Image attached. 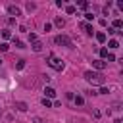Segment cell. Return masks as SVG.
<instances>
[{
    "label": "cell",
    "instance_id": "7402d4cb",
    "mask_svg": "<svg viewBox=\"0 0 123 123\" xmlns=\"http://www.w3.org/2000/svg\"><path fill=\"white\" fill-rule=\"evenodd\" d=\"M12 38H13V44H15V48H25V44H23L19 38H15V37H12Z\"/></svg>",
    "mask_w": 123,
    "mask_h": 123
},
{
    "label": "cell",
    "instance_id": "2e32d148",
    "mask_svg": "<svg viewBox=\"0 0 123 123\" xmlns=\"http://www.w3.org/2000/svg\"><path fill=\"white\" fill-rule=\"evenodd\" d=\"M83 15H85V23H90V21L94 19V13H92V12H85Z\"/></svg>",
    "mask_w": 123,
    "mask_h": 123
},
{
    "label": "cell",
    "instance_id": "3957f363",
    "mask_svg": "<svg viewBox=\"0 0 123 123\" xmlns=\"http://www.w3.org/2000/svg\"><path fill=\"white\" fill-rule=\"evenodd\" d=\"M54 42L58 46H65V48H73V40L67 37V35H56L54 37Z\"/></svg>",
    "mask_w": 123,
    "mask_h": 123
},
{
    "label": "cell",
    "instance_id": "8992f818",
    "mask_svg": "<svg viewBox=\"0 0 123 123\" xmlns=\"http://www.w3.org/2000/svg\"><path fill=\"white\" fill-rule=\"evenodd\" d=\"M106 62L104 60H100V58H96V60H92V67L96 69V71H102V69H106Z\"/></svg>",
    "mask_w": 123,
    "mask_h": 123
},
{
    "label": "cell",
    "instance_id": "484cf974",
    "mask_svg": "<svg viewBox=\"0 0 123 123\" xmlns=\"http://www.w3.org/2000/svg\"><path fill=\"white\" fill-rule=\"evenodd\" d=\"M50 31H52V23L46 21V23H44V33H50Z\"/></svg>",
    "mask_w": 123,
    "mask_h": 123
},
{
    "label": "cell",
    "instance_id": "d6a6232c",
    "mask_svg": "<svg viewBox=\"0 0 123 123\" xmlns=\"http://www.w3.org/2000/svg\"><path fill=\"white\" fill-rule=\"evenodd\" d=\"M8 25L13 27V25H15V19H13V17H8Z\"/></svg>",
    "mask_w": 123,
    "mask_h": 123
},
{
    "label": "cell",
    "instance_id": "e575fe53",
    "mask_svg": "<svg viewBox=\"0 0 123 123\" xmlns=\"http://www.w3.org/2000/svg\"><path fill=\"white\" fill-rule=\"evenodd\" d=\"M100 25H102V27H108V21H106V19L102 17V19H100Z\"/></svg>",
    "mask_w": 123,
    "mask_h": 123
},
{
    "label": "cell",
    "instance_id": "d4e9b609",
    "mask_svg": "<svg viewBox=\"0 0 123 123\" xmlns=\"http://www.w3.org/2000/svg\"><path fill=\"white\" fill-rule=\"evenodd\" d=\"M31 123H44V121H42V117L35 115V117H31Z\"/></svg>",
    "mask_w": 123,
    "mask_h": 123
},
{
    "label": "cell",
    "instance_id": "277c9868",
    "mask_svg": "<svg viewBox=\"0 0 123 123\" xmlns=\"http://www.w3.org/2000/svg\"><path fill=\"white\" fill-rule=\"evenodd\" d=\"M6 12H8V15H12L13 19H15V17H19V15H23L21 8H19V6H15V4H8V6H6Z\"/></svg>",
    "mask_w": 123,
    "mask_h": 123
},
{
    "label": "cell",
    "instance_id": "6da1fadb",
    "mask_svg": "<svg viewBox=\"0 0 123 123\" xmlns=\"http://www.w3.org/2000/svg\"><path fill=\"white\" fill-rule=\"evenodd\" d=\"M85 81L90 83L92 86H104L106 77H104L100 71H85Z\"/></svg>",
    "mask_w": 123,
    "mask_h": 123
},
{
    "label": "cell",
    "instance_id": "9a60e30c",
    "mask_svg": "<svg viewBox=\"0 0 123 123\" xmlns=\"http://www.w3.org/2000/svg\"><path fill=\"white\" fill-rule=\"evenodd\" d=\"M54 25H56L58 29H63V27H65V19H63V17H56V19H54Z\"/></svg>",
    "mask_w": 123,
    "mask_h": 123
},
{
    "label": "cell",
    "instance_id": "d6986e66",
    "mask_svg": "<svg viewBox=\"0 0 123 123\" xmlns=\"http://www.w3.org/2000/svg\"><path fill=\"white\" fill-rule=\"evenodd\" d=\"M75 8H81V10H88V8H90V4H88V2H77V6H75Z\"/></svg>",
    "mask_w": 123,
    "mask_h": 123
},
{
    "label": "cell",
    "instance_id": "1f68e13d",
    "mask_svg": "<svg viewBox=\"0 0 123 123\" xmlns=\"http://www.w3.org/2000/svg\"><path fill=\"white\" fill-rule=\"evenodd\" d=\"M108 33H110V35H117V33H121V31H115L113 27H108Z\"/></svg>",
    "mask_w": 123,
    "mask_h": 123
},
{
    "label": "cell",
    "instance_id": "5bb4252c",
    "mask_svg": "<svg viewBox=\"0 0 123 123\" xmlns=\"http://www.w3.org/2000/svg\"><path fill=\"white\" fill-rule=\"evenodd\" d=\"M108 48H110V50H117V48H119V40L110 38V40H108Z\"/></svg>",
    "mask_w": 123,
    "mask_h": 123
},
{
    "label": "cell",
    "instance_id": "30bf717a",
    "mask_svg": "<svg viewBox=\"0 0 123 123\" xmlns=\"http://www.w3.org/2000/svg\"><path fill=\"white\" fill-rule=\"evenodd\" d=\"M73 104H75L77 108H83V106H85V96H83V94H77V96L73 98Z\"/></svg>",
    "mask_w": 123,
    "mask_h": 123
},
{
    "label": "cell",
    "instance_id": "ba28073f",
    "mask_svg": "<svg viewBox=\"0 0 123 123\" xmlns=\"http://www.w3.org/2000/svg\"><path fill=\"white\" fill-rule=\"evenodd\" d=\"M31 50H33V52H42V50H44L42 40H35V42H31Z\"/></svg>",
    "mask_w": 123,
    "mask_h": 123
},
{
    "label": "cell",
    "instance_id": "603a6c76",
    "mask_svg": "<svg viewBox=\"0 0 123 123\" xmlns=\"http://www.w3.org/2000/svg\"><path fill=\"white\" fill-rule=\"evenodd\" d=\"M23 67H25V60H17V63H15V69H17V71H21Z\"/></svg>",
    "mask_w": 123,
    "mask_h": 123
},
{
    "label": "cell",
    "instance_id": "83f0119b",
    "mask_svg": "<svg viewBox=\"0 0 123 123\" xmlns=\"http://www.w3.org/2000/svg\"><path fill=\"white\" fill-rule=\"evenodd\" d=\"M110 92V88H106V86H100V90L96 92V94H108Z\"/></svg>",
    "mask_w": 123,
    "mask_h": 123
},
{
    "label": "cell",
    "instance_id": "44dd1931",
    "mask_svg": "<svg viewBox=\"0 0 123 123\" xmlns=\"http://www.w3.org/2000/svg\"><path fill=\"white\" fill-rule=\"evenodd\" d=\"M25 8H27L29 12H35V10H37V4H35V2H27V4H25Z\"/></svg>",
    "mask_w": 123,
    "mask_h": 123
},
{
    "label": "cell",
    "instance_id": "ac0fdd59",
    "mask_svg": "<svg viewBox=\"0 0 123 123\" xmlns=\"http://www.w3.org/2000/svg\"><path fill=\"white\" fill-rule=\"evenodd\" d=\"M75 12H77V8H75V6H71V4H67V6H65V13H69V15H73Z\"/></svg>",
    "mask_w": 123,
    "mask_h": 123
},
{
    "label": "cell",
    "instance_id": "ffe728a7",
    "mask_svg": "<svg viewBox=\"0 0 123 123\" xmlns=\"http://www.w3.org/2000/svg\"><path fill=\"white\" fill-rule=\"evenodd\" d=\"M40 104H42L44 108H52V100H48V98H44V96H42V100H40Z\"/></svg>",
    "mask_w": 123,
    "mask_h": 123
},
{
    "label": "cell",
    "instance_id": "cb8c5ba5",
    "mask_svg": "<svg viewBox=\"0 0 123 123\" xmlns=\"http://www.w3.org/2000/svg\"><path fill=\"white\" fill-rule=\"evenodd\" d=\"M10 50V44L8 42H0V52H8Z\"/></svg>",
    "mask_w": 123,
    "mask_h": 123
},
{
    "label": "cell",
    "instance_id": "9c48e42d",
    "mask_svg": "<svg viewBox=\"0 0 123 123\" xmlns=\"http://www.w3.org/2000/svg\"><path fill=\"white\" fill-rule=\"evenodd\" d=\"M94 37H96V40H98L100 44H104V42L108 40V35H106L104 31H98V33H94Z\"/></svg>",
    "mask_w": 123,
    "mask_h": 123
},
{
    "label": "cell",
    "instance_id": "74e56055",
    "mask_svg": "<svg viewBox=\"0 0 123 123\" xmlns=\"http://www.w3.org/2000/svg\"><path fill=\"white\" fill-rule=\"evenodd\" d=\"M0 117H2V110H0Z\"/></svg>",
    "mask_w": 123,
    "mask_h": 123
},
{
    "label": "cell",
    "instance_id": "4316f807",
    "mask_svg": "<svg viewBox=\"0 0 123 123\" xmlns=\"http://www.w3.org/2000/svg\"><path fill=\"white\" fill-rule=\"evenodd\" d=\"M106 60H108V62H115V56H113L111 52H108V56H106ZM108 62H106V63H108Z\"/></svg>",
    "mask_w": 123,
    "mask_h": 123
},
{
    "label": "cell",
    "instance_id": "f1b7e54d",
    "mask_svg": "<svg viewBox=\"0 0 123 123\" xmlns=\"http://www.w3.org/2000/svg\"><path fill=\"white\" fill-rule=\"evenodd\" d=\"M65 98H67V100H71V102H73V98H75V94H73V92H71V90H67V92H65Z\"/></svg>",
    "mask_w": 123,
    "mask_h": 123
},
{
    "label": "cell",
    "instance_id": "f546056e",
    "mask_svg": "<svg viewBox=\"0 0 123 123\" xmlns=\"http://www.w3.org/2000/svg\"><path fill=\"white\" fill-rule=\"evenodd\" d=\"M92 115H94L96 119H100V117H102V111H100V110H92Z\"/></svg>",
    "mask_w": 123,
    "mask_h": 123
},
{
    "label": "cell",
    "instance_id": "4dcf8cb0",
    "mask_svg": "<svg viewBox=\"0 0 123 123\" xmlns=\"http://www.w3.org/2000/svg\"><path fill=\"white\" fill-rule=\"evenodd\" d=\"M29 40H31V42H35V40H38V37H37L35 33H29Z\"/></svg>",
    "mask_w": 123,
    "mask_h": 123
},
{
    "label": "cell",
    "instance_id": "8d00e7d4",
    "mask_svg": "<svg viewBox=\"0 0 123 123\" xmlns=\"http://www.w3.org/2000/svg\"><path fill=\"white\" fill-rule=\"evenodd\" d=\"M0 65H2V58H0Z\"/></svg>",
    "mask_w": 123,
    "mask_h": 123
},
{
    "label": "cell",
    "instance_id": "d590c367",
    "mask_svg": "<svg viewBox=\"0 0 123 123\" xmlns=\"http://www.w3.org/2000/svg\"><path fill=\"white\" fill-rule=\"evenodd\" d=\"M113 123H123V121H121L119 117H115V121H113Z\"/></svg>",
    "mask_w": 123,
    "mask_h": 123
},
{
    "label": "cell",
    "instance_id": "4fadbf2b",
    "mask_svg": "<svg viewBox=\"0 0 123 123\" xmlns=\"http://www.w3.org/2000/svg\"><path fill=\"white\" fill-rule=\"evenodd\" d=\"M0 37H2L4 42H6L8 38H12V29H2V31H0Z\"/></svg>",
    "mask_w": 123,
    "mask_h": 123
},
{
    "label": "cell",
    "instance_id": "7a4b0ae2",
    "mask_svg": "<svg viewBox=\"0 0 123 123\" xmlns=\"http://www.w3.org/2000/svg\"><path fill=\"white\" fill-rule=\"evenodd\" d=\"M46 63H48L52 69H56V71H63V67H65L63 60L58 58V56H54V54H48V56H46Z\"/></svg>",
    "mask_w": 123,
    "mask_h": 123
},
{
    "label": "cell",
    "instance_id": "7c38bea8",
    "mask_svg": "<svg viewBox=\"0 0 123 123\" xmlns=\"http://www.w3.org/2000/svg\"><path fill=\"white\" fill-rule=\"evenodd\" d=\"M111 27H113L115 31H121V29H123V19H119V17H117V19H113Z\"/></svg>",
    "mask_w": 123,
    "mask_h": 123
},
{
    "label": "cell",
    "instance_id": "52a82bcc",
    "mask_svg": "<svg viewBox=\"0 0 123 123\" xmlns=\"http://www.w3.org/2000/svg\"><path fill=\"white\" fill-rule=\"evenodd\" d=\"M81 27L85 29V33H86L88 37H92V35L96 33V31H94V27H92V23H85V21H83V23H81Z\"/></svg>",
    "mask_w": 123,
    "mask_h": 123
},
{
    "label": "cell",
    "instance_id": "5b68a950",
    "mask_svg": "<svg viewBox=\"0 0 123 123\" xmlns=\"http://www.w3.org/2000/svg\"><path fill=\"white\" fill-rule=\"evenodd\" d=\"M42 92H44V98H48V100H54L56 98V88L54 86H44Z\"/></svg>",
    "mask_w": 123,
    "mask_h": 123
},
{
    "label": "cell",
    "instance_id": "8fae6325",
    "mask_svg": "<svg viewBox=\"0 0 123 123\" xmlns=\"http://www.w3.org/2000/svg\"><path fill=\"white\" fill-rule=\"evenodd\" d=\"M15 110H17V111H27V110H29V106H27V102L17 100V102H15Z\"/></svg>",
    "mask_w": 123,
    "mask_h": 123
},
{
    "label": "cell",
    "instance_id": "836d02e7",
    "mask_svg": "<svg viewBox=\"0 0 123 123\" xmlns=\"http://www.w3.org/2000/svg\"><path fill=\"white\" fill-rule=\"evenodd\" d=\"M56 6H58V8H63V6H65V2H63V0H58V2H56Z\"/></svg>",
    "mask_w": 123,
    "mask_h": 123
},
{
    "label": "cell",
    "instance_id": "e0dca14e",
    "mask_svg": "<svg viewBox=\"0 0 123 123\" xmlns=\"http://www.w3.org/2000/svg\"><path fill=\"white\" fill-rule=\"evenodd\" d=\"M98 54H100V60H104V62H106V56H108V48H106V46H102V48L98 50Z\"/></svg>",
    "mask_w": 123,
    "mask_h": 123
}]
</instances>
